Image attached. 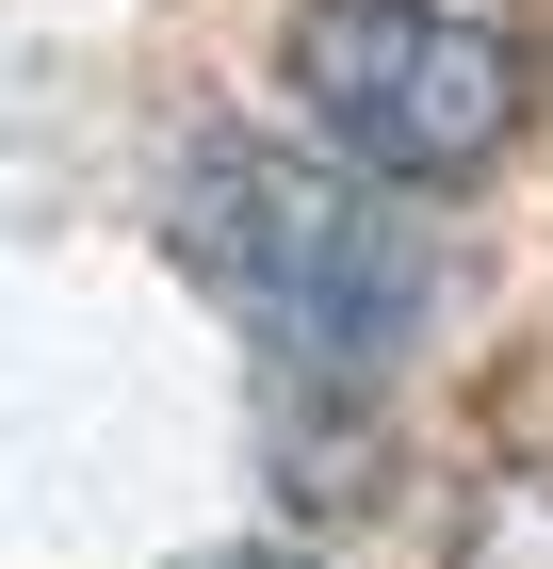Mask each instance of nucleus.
<instances>
[{
    "instance_id": "obj_1",
    "label": "nucleus",
    "mask_w": 553,
    "mask_h": 569,
    "mask_svg": "<svg viewBox=\"0 0 553 569\" xmlns=\"http://www.w3.org/2000/svg\"><path fill=\"white\" fill-rule=\"evenodd\" d=\"M179 277L277 358V391H375L440 309V244L407 228V179L309 163V147H196L179 163Z\"/></svg>"
},
{
    "instance_id": "obj_2",
    "label": "nucleus",
    "mask_w": 553,
    "mask_h": 569,
    "mask_svg": "<svg viewBox=\"0 0 553 569\" xmlns=\"http://www.w3.org/2000/svg\"><path fill=\"white\" fill-rule=\"evenodd\" d=\"M277 82L342 163L407 179V196H456L521 147V98H537V49L456 17V0H309L277 33Z\"/></svg>"
},
{
    "instance_id": "obj_3",
    "label": "nucleus",
    "mask_w": 553,
    "mask_h": 569,
    "mask_svg": "<svg viewBox=\"0 0 553 569\" xmlns=\"http://www.w3.org/2000/svg\"><path fill=\"white\" fill-rule=\"evenodd\" d=\"M440 569H553V456H505V472L472 488V521Z\"/></svg>"
},
{
    "instance_id": "obj_4",
    "label": "nucleus",
    "mask_w": 553,
    "mask_h": 569,
    "mask_svg": "<svg viewBox=\"0 0 553 569\" xmlns=\"http://www.w3.org/2000/svg\"><path fill=\"white\" fill-rule=\"evenodd\" d=\"M213 569H309V553H213Z\"/></svg>"
}]
</instances>
